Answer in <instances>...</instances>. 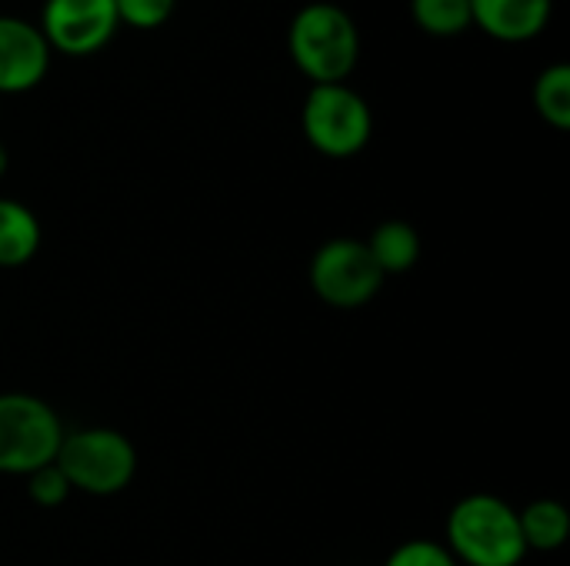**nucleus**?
Masks as SVG:
<instances>
[{
	"instance_id": "1",
	"label": "nucleus",
	"mask_w": 570,
	"mask_h": 566,
	"mask_svg": "<svg viewBox=\"0 0 570 566\" xmlns=\"http://www.w3.org/2000/svg\"><path fill=\"white\" fill-rule=\"evenodd\" d=\"M287 53L314 83H347L361 63V27L341 3L311 0L287 23Z\"/></svg>"
},
{
	"instance_id": "2",
	"label": "nucleus",
	"mask_w": 570,
	"mask_h": 566,
	"mask_svg": "<svg viewBox=\"0 0 570 566\" xmlns=\"http://www.w3.org/2000/svg\"><path fill=\"white\" fill-rule=\"evenodd\" d=\"M444 537L461 566H521L528 557L518 510L494 494L461 497L448 514Z\"/></svg>"
},
{
	"instance_id": "3",
	"label": "nucleus",
	"mask_w": 570,
	"mask_h": 566,
	"mask_svg": "<svg viewBox=\"0 0 570 566\" xmlns=\"http://www.w3.org/2000/svg\"><path fill=\"white\" fill-rule=\"evenodd\" d=\"M53 464L73 494L114 497L130 487L137 474V450L130 437L114 427H77L63 434Z\"/></svg>"
},
{
	"instance_id": "4",
	"label": "nucleus",
	"mask_w": 570,
	"mask_h": 566,
	"mask_svg": "<svg viewBox=\"0 0 570 566\" xmlns=\"http://www.w3.org/2000/svg\"><path fill=\"white\" fill-rule=\"evenodd\" d=\"M304 140L331 160L357 157L374 137V113L351 83H314L301 103Z\"/></svg>"
},
{
	"instance_id": "5",
	"label": "nucleus",
	"mask_w": 570,
	"mask_h": 566,
	"mask_svg": "<svg viewBox=\"0 0 570 566\" xmlns=\"http://www.w3.org/2000/svg\"><path fill=\"white\" fill-rule=\"evenodd\" d=\"M63 424L57 410L20 390L0 394V474L3 477H27L57 460Z\"/></svg>"
},
{
	"instance_id": "6",
	"label": "nucleus",
	"mask_w": 570,
	"mask_h": 566,
	"mask_svg": "<svg viewBox=\"0 0 570 566\" xmlns=\"http://www.w3.org/2000/svg\"><path fill=\"white\" fill-rule=\"evenodd\" d=\"M307 280H311V290L317 294V300L334 310L367 307L384 287V274L377 270L374 257L367 254V244L357 237L324 240L311 257Z\"/></svg>"
},
{
	"instance_id": "7",
	"label": "nucleus",
	"mask_w": 570,
	"mask_h": 566,
	"mask_svg": "<svg viewBox=\"0 0 570 566\" xmlns=\"http://www.w3.org/2000/svg\"><path fill=\"white\" fill-rule=\"evenodd\" d=\"M50 47L63 57L100 53L120 30L114 0H43L33 20Z\"/></svg>"
},
{
	"instance_id": "8",
	"label": "nucleus",
	"mask_w": 570,
	"mask_h": 566,
	"mask_svg": "<svg viewBox=\"0 0 570 566\" xmlns=\"http://www.w3.org/2000/svg\"><path fill=\"white\" fill-rule=\"evenodd\" d=\"M50 60L53 53L33 20L0 13V97H17L43 83Z\"/></svg>"
},
{
	"instance_id": "9",
	"label": "nucleus",
	"mask_w": 570,
	"mask_h": 566,
	"mask_svg": "<svg viewBox=\"0 0 570 566\" xmlns=\"http://www.w3.org/2000/svg\"><path fill=\"white\" fill-rule=\"evenodd\" d=\"M554 0H471V27L498 43H528L551 23Z\"/></svg>"
},
{
	"instance_id": "10",
	"label": "nucleus",
	"mask_w": 570,
	"mask_h": 566,
	"mask_svg": "<svg viewBox=\"0 0 570 566\" xmlns=\"http://www.w3.org/2000/svg\"><path fill=\"white\" fill-rule=\"evenodd\" d=\"M40 240L43 230L37 214L13 197H0V267L13 270L30 264L40 250Z\"/></svg>"
},
{
	"instance_id": "11",
	"label": "nucleus",
	"mask_w": 570,
	"mask_h": 566,
	"mask_svg": "<svg viewBox=\"0 0 570 566\" xmlns=\"http://www.w3.org/2000/svg\"><path fill=\"white\" fill-rule=\"evenodd\" d=\"M364 244H367V254L374 257L377 270L384 274V280L411 274L421 260V234L407 220L377 224Z\"/></svg>"
},
{
	"instance_id": "12",
	"label": "nucleus",
	"mask_w": 570,
	"mask_h": 566,
	"mask_svg": "<svg viewBox=\"0 0 570 566\" xmlns=\"http://www.w3.org/2000/svg\"><path fill=\"white\" fill-rule=\"evenodd\" d=\"M518 524H521V537H524L528 554L531 550H538V554L561 550L570 537V510L554 497H541V500L524 504L518 510Z\"/></svg>"
},
{
	"instance_id": "13",
	"label": "nucleus",
	"mask_w": 570,
	"mask_h": 566,
	"mask_svg": "<svg viewBox=\"0 0 570 566\" xmlns=\"http://www.w3.org/2000/svg\"><path fill=\"white\" fill-rule=\"evenodd\" d=\"M531 103L538 117L554 127V130H570V63L558 60L548 63L531 87Z\"/></svg>"
},
{
	"instance_id": "14",
	"label": "nucleus",
	"mask_w": 570,
	"mask_h": 566,
	"mask_svg": "<svg viewBox=\"0 0 570 566\" xmlns=\"http://www.w3.org/2000/svg\"><path fill=\"white\" fill-rule=\"evenodd\" d=\"M411 20L431 37L471 30V0H411Z\"/></svg>"
},
{
	"instance_id": "15",
	"label": "nucleus",
	"mask_w": 570,
	"mask_h": 566,
	"mask_svg": "<svg viewBox=\"0 0 570 566\" xmlns=\"http://www.w3.org/2000/svg\"><path fill=\"white\" fill-rule=\"evenodd\" d=\"M120 27L134 30H157L174 17L177 0H114Z\"/></svg>"
},
{
	"instance_id": "16",
	"label": "nucleus",
	"mask_w": 570,
	"mask_h": 566,
	"mask_svg": "<svg viewBox=\"0 0 570 566\" xmlns=\"http://www.w3.org/2000/svg\"><path fill=\"white\" fill-rule=\"evenodd\" d=\"M23 487H27V497H30L37 507H47V510L60 507V504L73 494L70 484H67V477L60 474L57 464H47V467L27 474V477H23Z\"/></svg>"
},
{
	"instance_id": "17",
	"label": "nucleus",
	"mask_w": 570,
	"mask_h": 566,
	"mask_svg": "<svg viewBox=\"0 0 570 566\" xmlns=\"http://www.w3.org/2000/svg\"><path fill=\"white\" fill-rule=\"evenodd\" d=\"M384 566H461L444 544L428 540V537H414L401 547L391 550V557L384 560Z\"/></svg>"
},
{
	"instance_id": "18",
	"label": "nucleus",
	"mask_w": 570,
	"mask_h": 566,
	"mask_svg": "<svg viewBox=\"0 0 570 566\" xmlns=\"http://www.w3.org/2000/svg\"><path fill=\"white\" fill-rule=\"evenodd\" d=\"M7 167H10V150H7V143L0 140V180H3V173H7Z\"/></svg>"
}]
</instances>
